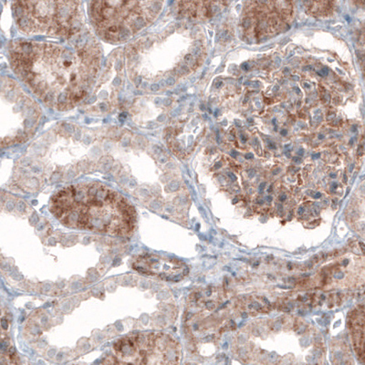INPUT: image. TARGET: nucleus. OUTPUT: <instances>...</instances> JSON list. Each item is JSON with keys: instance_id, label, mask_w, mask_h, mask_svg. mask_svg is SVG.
<instances>
[{"instance_id": "obj_1", "label": "nucleus", "mask_w": 365, "mask_h": 365, "mask_svg": "<svg viewBox=\"0 0 365 365\" xmlns=\"http://www.w3.org/2000/svg\"><path fill=\"white\" fill-rule=\"evenodd\" d=\"M114 355L102 365H179L180 354L175 341L162 335L141 334L114 344Z\"/></svg>"}, {"instance_id": "obj_2", "label": "nucleus", "mask_w": 365, "mask_h": 365, "mask_svg": "<svg viewBox=\"0 0 365 365\" xmlns=\"http://www.w3.org/2000/svg\"><path fill=\"white\" fill-rule=\"evenodd\" d=\"M357 44L359 46V48H358L357 51V55L361 61V68H363V73L365 79V25L359 31H358Z\"/></svg>"}, {"instance_id": "obj_3", "label": "nucleus", "mask_w": 365, "mask_h": 365, "mask_svg": "<svg viewBox=\"0 0 365 365\" xmlns=\"http://www.w3.org/2000/svg\"><path fill=\"white\" fill-rule=\"evenodd\" d=\"M146 24V21L143 17H137L136 19H133V21L131 24V29L133 32H136L140 31V29H142L143 27H145Z\"/></svg>"}, {"instance_id": "obj_4", "label": "nucleus", "mask_w": 365, "mask_h": 365, "mask_svg": "<svg viewBox=\"0 0 365 365\" xmlns=\"http://www.w3.org/2000/svg\"><path fill=\"white\" fill-rule=\"evenodd\" d=\"M356 354L357 360L359 361L361 364L365 365V345L354 350Z\"/></svg>"}, {"instance_id": "obj_5", "label": "nucleus", "mask_w": 365, "mask_h": 365, "mask_svg": "<svg viewBox=\"0 0 365 365\" xmlns=\"http://www.w3.org/2000/svg\"><path fill=\"white\" fill-rule=\"evenodd\" d=\"M130 36H131V31H130V29H127L126 28H120L119 41H126L127 38H130Z\"/></svg>"}, {"instance_id": "obj_6", "label": "nucleus", "mask_w": 365, "mask_h": 365, "mask_svg": "<svg viewBox=\"0 0 365 365\" xmlns=\"http://www.w3.org/2000/svg\"><path fill=\"white\" fill-rule=\"evenodd\" d=\"M251 24H252V21H251L250 18H245L242 21V27L244 29H249L251 27Z\"/></svg>"}, {"instance_id": "obj_7", "label": "nucleus", "mask_w": 365, "mask_h": 365, "mask_svg": "<svg viewBox=\"0 0 365 365\" xmlns=\"http://www.w3.org/2000/svg\"><path fill=\"white\" fill-rule=\"evenodd\" d=\"M227 326H228V329H230V330H231V331H235L237 329L236 322H235L234 321H230V324H228Z\"/></svg>"}, {"instance_id": "obj_8", "label": "nucleus", "mask_w": 365, "mask_h": 365, "mask_svg": "<svg viewBox=\"0 0 365 365\" xmlns=\"http://www.w3.org/2000/svg\"><path fill=\"white\" fill-rule=\"evenodd\" d=\"M318 74L321 75V76H327L329 74V70L327 68H324L321 71H319Z\"/></svg>"}, {"instance_id": "obj_9", "label": "nucleus", "mask_w": 365, "mask_h": 365, "mask_svg": "<svg viewBox=\"0 0 365 365\" xmlns=\"http://www.w3.org/2000/svg\"><path fill=\"white\" fill-rule=\"evenodd\" d=\"M280 328H282V326H280L279 322H275V324H274L272 326L273 331H279Z\"/></svg>"}, {"instance_id": "obj_10", "label": "nucleus", "mask_w": 365, "mask_h": 365, "mask_svg": "<svg viewBox=\"0 0 365 365\" xmlns=\"http://www.w3.org/2000/svg\"><path fill=\"white\" fill-rule=\"evenodd\" d=\"M265 187H266V182H262V184H260L259 187V193H262V192L264 191V189H265Z\"/></svg>"}, {"instance_id": "obj_11", "label": "nucleus", "mask_w": 365, "mask_h": 365, "mask_svg": "<svg viewBox=\"0 0 365 365\" xmlns=\"http://www.w3.org/2000/svg\"><path fill=\"white\" fill-rule=\"evenodd\" d=\"M319 255H316V256H314L312 257V262L314 264L319 262Z\"/></svg>"}, {"instance_id": "obj_12", "label": "nucleus", "mask_w": 365, "mask_h": 365, "mask_svg": "<svg viewBox=\"0 0 365 365\" xmlns=\"http://www.w3.org/2000/svg\"><path fill=\"white\" fill-rule=\"evenodd\" d=\"M205 306H207V309H214L215 308V304L213 302H208L207 303V304H205Z\"/></svg>"}, {"instance_id": "obj_13", "label": "nucleus", "mask_w": 365, "mask_h": 365, "mask_svg": "<svg viewBox=\"0 0 365 365\" xmlns=\"http://www.w3.org/2000/svg\"><path fill=\"white\" fill-rule=\"evenodd\" d=\"M247 173H249V177L250 178H254V175H256V172L255 170H253V169H250V170L247 171Z\"/></svg>"}, {"instance_id": "obj_14", "label": "nucleus", "mask_w": 365, "mask_h": 365, "mask_svg": "<svg viewBox=\"0 0 365 365\" xmlns=\"http://www.w3.org/2000/svg\"><path fill=\"white\" fill-rule=\"evenodd\" d=\"M227 175H228V178H230L231 179V180H232V181L237 180L236 175L232 174V173H230V174H227Z\"/></svg>"}, {"instance_id": "obj_15", "label": "nucleus", "mask_w": 365, "mask_h": 365, "mask_svg": "<svg viewBox=\"0 0 365 365\" xmlns=\"http://www.w3.org/2000/svg\"><path fill=\"white\" fill-rule=\"evenodd\" d=\"M175 83V81L174 78H169V79L168 80V86H173V84H174Z\"/></svg>"}, {"instance_id": "obj_16", "label": "nucleus", "mask_w": 365, "mask_h": 365, "mask_svg": "<svg viewBox=\"0 0 365 365\" xmlns=\"http://www.w3.org/2000/svg\"><path fill=\"white\" fill-rule=\"evenodd\" d=\"M304 211H305L304 207H299V211H298V214L299 215H303V214H304Z\"/></svg>"}, {"instance_id": "obj_17", "label": "nucleus", "mask_w": 365, "mask_h": 365, "mask_svg": "<svg viewBox=\"0 0 365 365\" xmlns=\"http://www.w3.org/2000/svg\"><path fill=\"white\" fill-rule=\"evenodd\" d=\"M286 200H287V195H280L279 201L283 202V201H285Z\"/></svg>"}, {"instance_id": "obj_18", "label": "nucleus", "mask_w": 365, "mask_h": 365, "mask_svg": "<svg viewBox=\"0 0 365 365\" xmlns=\"http://www.w3.org/2000/svg\"><path fill=\"white\" fill-rule=\"evenodd\" d=\"M314 197L315 200H318V198L322 197V194L318 192V193L314 195Z\"/></svg>"}, {"instance_id": "obj_19", "label": "nucleus", "mask_w": 365, "mask_h": 365, "mask_svg": "<svg viewBox=\"0 0 365 365\" xmlns=\"http://www.w3.org/2000/svg\"><path fill=\"white\" fill-rule=\"evenodd\" d=\"M246 159H252L254 158L253 154H247L245 156Z\"/></svg>"}, {"instance_id": "obj_20", "label": "nucleus", "mask_w": 365, "mask_h": 365, "mask_svg": "<svg viewBox=\"0 0 365 365\" xmlns=\"http://www.w3.org/2000/svg\"><path fill=\"white\" fill-rule=\"evenodd\" d=\"M240 137H241V140H242L243 143H246L247 142V138H246L245 135H241Z\"/></svg>"}, {"instance_id": "obj_21", "label": "nucleus", "mask_w": 365, "mask_h": 365, "mask_svg": "<svg viewBox=\"0 0 365 365\" xmlns=\"http://www.w3.org/2000/svg\"><path fill=\"white\" fill-rule=\"evenodd\" d=\"M223 86V83H222V81H220V83H217L216 84V87H217V88H220V87H221V86Z\"/></svg>"}, {"instance_id": "obj_22", "label": "nucleus", "mask_w": 365, "mask_h": 365, "mask_svg": "<svg viewBox=\"0 0 365 365\" xmlns=\"http://www.w3.org/2000/svg\"><path fill=\"white\" fill-rule=\"evenodd\" d=\"M221 163H217L216 165H215V168L218 169L221 168Z\"/></svg>"}, {"instance_id": "obj_23", "label": "nucleus", "mask_w": 365, "mask_h": 365, "mask_svg": "<svg viewBox=\"0 0 365 365\" xmlns=\"http://www.w3.org/2000/svg\"><path fill=\"white\" fill-rule=\"evenodd\" d=\"M159 89V86H152V90L153 91H158Z\"/></svg>"}, {"instance_id": "obj_24", "label": "nucleus", "mask_w": 365, "mask_h": 365, "mask_svg": "<svg viewBox=\"0 0 365 365\" xmlns=\"http://www.w3.org/2000/svg\"><path fill=\"white\" fill-rule=\"evenodd\" d=\"M331 187L334 189H336L338 187L337 182H334V184H332V185H331Z\"/></svg>"}, {"instance_id": "obj_25", "label": "nucleus", "mask_w": 365, "mask_h": 365, "mask_svg": "<svg viewBox=\"0 0 365 365\" xmlns=\"http://www.w3.org/2000/svg\"><path fill=\"white\" fill-rule=\"evenodd\" d=\"M303 153H304V150L301 149V150H299V151L298 152V154H299V156H301V155L302 156V155H303Z\"/></svg>"}, {"instance_id": "obj_26", "label": "nucleus", "mask_w": 365, "mask_h": 365, "mask_svg": "<svg viewBox=\"0 0 365 365\" xmlns=\"http://www.w3.org/2000/svg\"><path fill=\"white\" fill-rule=\"evenodd\" d=\"M237 152H235V151L231 152V155H232L234 158H237Z\"/></svg>"}, {"instance_id": "obj_27", "label": "nucleus", "mask_w": 365, "mask_h": 365, "mask_svg": "<svg viewBox=\"0 0 365 365\" xmlns=\"http://www.w3.org/2000/svg\"><path fill=\"white\" fill-rule=\"evenodd\" d=\"M269 148H273V149L276 148V146H275V145H274V143H269Z\"/></svg>"}, {"instance_id": "obj_28", "label": "nucleus", "mask_w": 365, "mask_h": 365, "mask_svg": "<svg viewBox=\"0 0 365 365\" xmlns=\"http://www.w3.org/2000/svg\"><path fill=\"white\" fill-rule=\"evenodd\" d=\"M242 68H244V70H249V67H247V63L242 65Z\"/></svg>"}, {"instance_id": "obj_29", "label": "nucleus", "mask_w": 365, "mask_h": 365, "mask_svg": "<svg viewBox=\"0 0 365 365\" xmlns=\"http://www.w3.org/2000/svg\"><path fill=\"white\" fill-rule=\"evenodd\" d=\"M293 161H295L296 163H299V161H301V158H295L294 159H293Z\"/></svg>"}, {"instance_id": "obj_30", "label": "nucleus", "mask_w": 365, "mask_h": 365, "mask_svg": "<svg viewBox=\"0 0 365 365\" xmlns=\"http://www.w3.org/2000/svg\"><path fill=\"white\" fill-rule=\"evenodd\" d=\"M267 201L272 202V197H270V195H269V197H267Z\"/></svg>"}, {"instance_id": "obj_31", "label": "nucleus", "mask_w": 365, "mask_h": 365, "mask_svg": "<svg viewBox=\"0 0 365 365\" xmlns=\"http://www.w3.org/2000/svg\"><path fill=\"white\" fill-rule=\"evenodd\" d=\"M237 202H239V198H237V197L234 198L233 204H236V203H237Z\"/></svg>"}, {"instance_id": "obj_32", "label": "nucleus", "mask_w": 365, "mask_h": 365, "mask_svg": "<svg viewBox=\"0 0 365 365\" xmlns=\"http://www.w3.org/2000/svg\"><path fill=\"white\" fill-rule=\"evenodd\" d=\"M279 172H280V169H279V168H278V169H277V170H276V171H274V172H273V175H277V174H278V173H279Z\"/></svg>"}, {"instance_id": "obj_33", "label": "nucleus", "mask_w": 365, "mask_h": 365, "mask_svg": "<svg viewBox=\"0 0 365 365\" xmlns=\"http://www.w3.org/2000/svg\"><path fill=\"white\" fill-rule=\"evenodd\" d=\"M282 133V135H283V136L287 135V131H286V130H283V131H282V133Z\"/></svg>"}, {"instance_id": "obj_34", "label": "nucleus", "mask_w": 365, "mask_h": 365, "mask_svg": "<svg viewBox=\"0 0 365 365\" xmlns=\"http://www.w3.org/2000/svg\"><path fill=\"white\" fill-rule=\"evenodd\" d=\"M257 203L259 204V205H262L263 204V200H257Z\"/></svg>"}, {"instance_id": "obj_35", "label": "nucleus", "mask_w": 365, "mask_h": 365, "mask_svg": "<svg viewBox=\"0 0 365 365\" xmlns=\"http://www.w3.org/2000/svg\"><path fill=\"white\" fill-rule=\"evenodd\" d=\"M304 86L307 88V89H309V88H311V86H309V84L308 83H304Z\"/></svg>"}, {"instance_id": "obj_36", "label": "nucleus", "mask_w": 365, "mask_h": 365, "mask_svg": "<svg viewBox=\"0 0 365 365\" xmlns=\"http://www.w3.org/2000/svg\"><path fill=\"white\" fill-rule=\"evenodd\" d=\"M319 156H321V155L318 154V155H314V158H319Z\"/></svg>"}, {"instance_id": "obj_37", "label": "nucleus", "mask_w": 365, "mask_h": 365, "mask_svg": "<svg viewBox=\"0 0 365 365\" xmlns=\"http://www.w3.org/2000/svg\"><path fill=\"white\" fill-rule=\"evenodd\" d=\"M288 268H289V269H292V266L291 263L289 264Z\"/></svg>"}, {"instance_id": "obj_38", "label": "nucleus", "mask_w": 365, "mask_h": 365, "mask_svg": "<svg viewBox=\"0 0 365 365\" xmlns=\"http://www.w3.org/2000/svg\"><path fill=\"white\" fill-rule=\"evenodd\" d=\"M259 265V262H256L255 264H254V267H255V268H256V267H257Z\"/></svg>"}, {"instance_id": "obj_39", "label": "nucleus", "mask_w": 365, "mask_h": 365, "mask_svg": "<svg viewBox=\"0 0 365 365\" xmlns=\"http://www.w3.org/2000/svg\"><path fill=\"white\" fill-rule=\"evenodd\" d=\"M247 317V314H242V318L246 319Z\"/></svg>"}, {"instance_id": "obj_40", "label": "nucleus", "mask_w": 365, "mask_h": 365, "mask_svg": "<svg viewBox=\"0 0 365 365\" xmlns=\"http://www.w3.org/2000/svg\"><path fill=\"white\" fill-rule=\"evenodd\" d=\"M268 191H269V193H270V192H272V187H270L269 188V190H268Z\"/></svg>"}, {"instance_id": "obj_41", "label": "nucleus", "mask_w": 365, "mask_h": 365, "mask_svg": "<svg viewBox=\"0 0 365 365\" xmlns=\"http://www.w3.org/2000/svg\"><path fill=\"white\" fill-rule=\"evenodd\" d=\"M319 139L324 138V135H319Z\"/></svg>"}]
</instances>
